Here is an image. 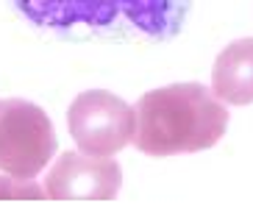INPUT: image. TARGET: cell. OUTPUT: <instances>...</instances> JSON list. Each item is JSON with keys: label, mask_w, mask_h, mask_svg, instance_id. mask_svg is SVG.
I'll return each instance as SVG.
<instances>
[{"label": "cell", "mask_w": 253, "mask_h": 217, "mask_svg": "<svg viewBox=\"0 0 253 217\" xmlns=\"http://www.w3.org/2000/svg\"><path fill=\"white\" fill-rule=\"evenodd\" d=\"M37 28L103 39H172L192 0H11Z\"/></svg>", "instance_id": "obj_1"}, {"label": "cell", "mask_w": 253, "mask_h": 217, "mask_svg": "<svg viewBox=\"0 0 253 217\" xmlns=\"http://www.w3.org/2000/svg\"><path fill=\"white\" fill-rule=\"evenodd\" d=\"M134 112V145L145 156H178L214 148L231 120L223 100L198 81L145 92Z\"/></svg>", "instance_id": "obj_2"}, {"label": "cell", "mask_w": 253, "mask_h": 217, "mask_svg": "<svg viewBox=\"0 0 253 217\" xmlns=\"http://www.w3.org/2000/svg\"><path fill=\"white\" fill-rule=\"evenodd\" d=\"M59 148L53 123L37 103L20 97L0 100V170L37 178Z\"/></svg>", "instance_id": "obj_3"}, {"label": "cell", "mask_w": 253, "mask_h": 217, "mask_svg": "<svg viewBox=\"0 0 253 217\" xmlns=\"http://www.w3.org/2000/svg\"><path fill=\"white\" fill-rule=\"evenodd\" d=\"M67 128L78 150L89 156H114L134 145L136 112L106 89H86L67 109Z\"/></svg>", "instance_id": "obj_4"}, {"label": "cell", "mask_w": 253, "mask_h": 217, "mask_svg": "<svg viewBox=\"0 0 253 217\" xmlns=\"http://www.w3.org/2000/svg\"><path fill=\"white\" fill-rule=\"evenodd\" d=\"M123 184V170L112 156L61 153L45 178L50 201H112Z\"/></svg>", "instance_id": "obj_5"}, {"label": "cell", "mask_w": 253, "mask_h": 217, "mask_svg": "<svg viewBox=\"0 0 253 217\" xmlns=\"http://www.w3.org/2000/svg\"><path fill=\"white\" fill-rule=\"evenodd\" d=\"M211 92L225 106L253 103V37L225 45L211 67Z\"/></svg>", "instance_id": "obj_6"}, {"label": "cell", "mask_w": 253, "mask_h": 217, "mask_svg": "<svg viewBox=\"0 0 253 217\" xmlns=\"http://www.w3.org/2000/svg\"><path fill=\"white\" fill-rule=\"evenodd\" d=\"M47 192L34 178H17V175H0V201H42Z\"/></svg>", "instance_id": "obj_7"}]
</instances>
